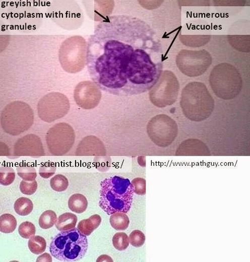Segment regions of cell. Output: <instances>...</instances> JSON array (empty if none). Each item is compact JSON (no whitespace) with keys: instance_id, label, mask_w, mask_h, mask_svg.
<instances>
[{"instance_id":"ffe728a7","label":"cell","mask_w":250,"mask_h":262,"mask_svg":"<svg viewBox=\"0 0 250 262\" xmlns=\"http://www.w3.org/2000/svg\"><path fill=\"white\" fill-rule=\"evenodd\" d=\"M17 172L19 176L24 181H34L37 176L35 168L27 163H20L17 167Z\"/></svg>"},{"instance_id":"5b68a950","label":"cell","mask_w":250,"mask_h":262,"mask_svg":"<svg viewBox=\"0 0 250 262\" xmlns=\"http://www.w3.org/2000/svg\"><path fill=\"white\" fill-rule=\"evenodd\" d=\"M210 83L215 95L225 100L233 99L239 94L242 88L240 73L228 63L216 66L211 72Z\"/></svg>"},{"instance_id":"30bf717a","label":"cell","mask_w":250,"mask_h":262,"mask_svg":"<svg viewBox=\"0 0 250 262\" xmlns=\"http://www.w3.org/2000/svg\"><path fill=\"white\" fill-rule=\"evenodd\" d=\"M147 133L156 145L166 147L175 140L178 134V126L173 119L166 114H161L149 121Z\"/></svg>"},{"instance_id":"ac0fdd59","label":"cell","mask_w":250,"mask_h":262,"mask_svg":"<svg viewBox=\"0 0 250 262\" xmlns=\"http://www.w3.org/2000/svg\"><path fill=\"white\" fill-rule=\"evenodd\" d=\"M14 208L18 215L24 217L28 216L33 211L34 205L30 199L23 196L15 202Z\"/></svg>"},{"instance_id":"4dcf8cb0","label":"cell","mask_w":250,"mask_h":262,"mask_svg":"<svg viewBox=\"0 0 250 262\" xmlns=\"http://www.w3.org/2000/svg\"><path fill=\"white\" fill-rule=\"evenodd\" d=\"M38 188V184L36 180L32 181H23L21 182L20 189L24 194L30 195L36 192Z\"/></svg>"},{"instance_id":"9c48e42d","label":"cell","mask_w":250,"mask_h":262,"mask_svg":"<svg viewBox=\"0 0 250 262\" xmlns=\"http://www.w3.org/2000/svg\"><path fill=\"white\" fill-rule=\"evenodd\" d=\"M212 62L211 54L205 50H181L176 57L179 71L190 77H197L204 74Z\"/></svg>"},{"instance_id":"9a60e30c","label":"cell","mask_w":250,"mask_h":262,"mask_svg":"<svg viewBox=\"0 0 250 262\" xmlns=\"http://www.w3.org/2000/svg\"><path fill=\"white\" fill-rule=\"evenodd\" d=\"M77 221L76 215L72 213H65L58 217L55 226L60 232L69 231L75 228Z\"/></svg>"},{"instance_id":"7c38bea8","label":"cell","mask_w":250,"mask_h":262,"mask_svg":"<svg viewBox=\"0 0 250 262\" xmlns=\"http://www.w3.org/2000/svg\"><path fill=\"white\" fill-rule=\"evenodd\" d=\"M44 155L40 138L34 134H29L18 139L12 146L11 159L21 157L39 158Z\"/></svg>"},{"instance_id":"f1b7e54d","label":"cell","mask_w":250,"mask_h":262,"mask_svg":"<svg viewBox=\"0 0 250 262\" xmlns=\"http://www.w3.org/2000/svg\"><path fill=\"white\" fill-rule=\"evenodd\" d=\"M56 170V166L54 162H46L41 164L39 173L41 177L46 179L52 176Z\"/></svg>"},{"instance_id":"484cf974","label":"cell","mask_w":250,"mask_h":262,"mask_svg":"<svg viewBox=\"0 0 250 262\" xmlns=\"http://www.w3.org/2000/svg\"><path fill=\"white\" fill-rule=\"evenodd\" d=\"M50 184L52 189L57 192L64 191L69 186L68 179L61 174H57L53 177L50 180Z\"/></svg>"},{"instance_id":"277c9868","label":"cell","mask_w":250,"mask_h":262,"mask_svg":"<svg viewBox=\"0 0 250 262\" xmlns=\"http://www.w3.org/2000/svg\"><path fill=\"white\" fill-rule=\"evenodd\" d=\"M88 248L87 236L74 228L56 235L50 243V251L52 256L59 261L73 262L82 259Z\"/></svg>"},{"instance_id":"7a4b0ae2","label":"cell","mask_w":250,"mask_h":262,"mask_svg":"<svg viewBox=\"0 0 250 262\" xmlns=\"http://www.w3.org/2000/svg\"><path fill=\"white\" fill-rule=\"evenodd\" d=\"M99 206L111 216L116 212L127 214L132 206L134 187L128 178L114 176L101 182Z\"/></svg>"},{"instance_id":"5bb4252c","label":"cell","mask_w":250,"mask_h":262,"mask_svg":"<svg viewBox=\"0 0 250 262\" xmlns=\"http://www.w3.org/2000/svg\"><path fill=\"white\" fill-rule=\"evenodd\" d=\"M101 221L102 219L99 215H93L87 219L81 221L78 223L77 228L82 234L89 236L98 228Z\"/></svg>"},{"instance_id":"44dd1931","label":"cell","mask_w":250,"mask_h":262,"mask_svg":"<svg viewBox=\"0 0 250 262\" xmlns=\"http://www.w3.org/2000/svg\"><path fill=\"white\" fill-rule=\"evenodd\" d=\"M230 44L237 50L248 53L249 52V36H233L228 37Z\"/></svg>"},{"instance_id":"d4e9b609","label":"cell","mask_w":250,"mask_h":262,"mask_svg":"<svg viewBox=\"0 0 250 262\" xmlns=\"http://www.w3.org/2000/svg\"><path fill=\"white\" fill-rule=\"evenodd\" d=\"M16 174L13 168L8 165L0 167V184L7 186L12 184Z\"/></svg>"},{"instance_id":"8992f818","label":"cell","mask_w":250,"mask_h":262,"mask_svg":"<svg viewBox=\"0 0 250 262\" xmlns=\"http://www.w3.org/2000/svg\"><path fill=\"white\" fill-rule=\"evenodd\" d=\"M34 122V113L26 103L18 101L8 104L1 116V125L7 134L18 137L26 132Z\"/></svg>"},{"instance_id":"8fae6325","label":"cell","mask_w":250,"mask_h":262,"mask_svg":"<svg viewBox=\"0 0 250 262\" xmlns=\"http://www.w3.org/2000/svg\"><path fill=\"white\" fill-rule=\"evenodd\" d=\"M70 107L67 97L53 92L43 96L39 101L37 109L40 118L50 123L66 115Z\"/></svg>"},{"instance_id":"603a6c76","label":"cell","mask_w":250,"mask_h":262,"mask_svg":"<svg viewBox=\"0 0 250 262\" xmlns=\"http://www.w3.org/2000/svg\"><path fill=\"white\" fill-rule=\"evenodd\" d=\"M210 36H182L180 40L182 43L191 47H199L207 44L210 40Z\"/></svg>"},{"instance_id":"1f68e13d","label":"cell","mask_w":250,"mask_h":262,"mask_svg":"<svg viewBox=\"0 0 250 262\" xmlns=\"http://www.w3.org/2000/svg\"><path fill=\"white\" fill-rule=\"evenodd\" d=\"M134 193L138 195H144L146 193V181L143 178H136L132 181Z\"/></svg>"},{"instance_id":"d6986e66","label":"cell","mask_w":250,"mask_h":262,"mask_svg":"<svg viewBox=\"0 0 250 262\" xmlns=\"http://www.w3.org/2000/svg\"><path fill=\"white\" fill-rule=\"evenodd\" d=\"M17 220L13 215L6 214L0 216V232L12 233L17 228Z\"/></svg>"},{"instance_id":"6da1fadb","label":"cell","mask_w":250,"mask_h":262,"mask_svg":"<svg viewBox=\"0 0 250 262\" xmlns=\"http://www.w3.org/2000/svg\"><path fill=\"white\" fill-rule=\"evenodd\" d=\"M161 46L150 26L127 15L107 16L87 42L86 64L97 87L116 96L150 90L162 73Z\"/></svg>"},{"instance_id":"7402d4cb","label":"cell","mask_w":250,"mask_h":262,"mask_svg":"<svg viewBox=\"0 0 250 262\" xmlns=\"http://www.w3.org/2000/svg\"><path fill=\"white\" fill-rule=\"evenodd\" d=\"M28 248L35 254L43 253L46 248V242L44 238L40 236H34L28 241Z\"/></svg>"},{"instance_id":"e0dca14e","label":"cell","mask_w":250,"mask_h":262,"mask_svg":"<svg viewBox=\"0 0 250 262\" xmlns=\"http://www.w3.org/2000/svg\"><path fill=\"white\" fill-rule=\"evenodd\" d=\"M112 227L116 231H124L129 226L130 221L126 214L122 212H116L111 215L109 218Z\"/></svg>"},{"instance_id":"3957f363","label":"cell","mask_w":250,"mask_h":262,"mask_svg":"<svg viewBox=\"0 0 250 262\" xmlns=\"http://www.w3.org/2000/svg\"><path fill=\"white\" fill-rule=\"evenodd\" d=\"M180 106L186 118L200 122L207 119L211 115L214 108V101L205 84L193 82L183 89Z\"/></svg>"},{"instance_id":"2e32d148","label":"cell","mask_w":250,"mask_h":262,"mask_svg":"<svg viewBox=\"0 0 250 262\" xmlns=\"http://www.w3.org/2000/svg\"><path fill=\"white\" fill-rule=\"evenodd\" d=\"M88 204L86 196L81 193L72 195L68 202L69 209L78 214H81L87 210Z\"/></svg>"},{"instance_id":"4316f807","label":"cell","mask_w":250,"mask_h":262,"mask_svg":"<svg viewBox=\"0 0 250 262\" xmlns=\"http://www.w3.org/2000/svg\"><path fill=\"white\" fill-rule=\"evenodd\" d=\"M112 242L114 248L120 251L128 249L130 245L128 235L123 232L116 233L113 237Z\"/></svg>"},{"instance_id":"83f0119b","label":"cell","mask_w":250,"mask_h":262,"mask_svg":"<svg viewBox=\"0 0 250 262\" xmlns=\"http://www.w3.org/2000/svg\"><path fill=\"white\" fill-rule=\"evenodd\" d=\"M36 227L30 222L26 221L20 224L19 233L20 236L25 239H30L35 235Z\"/></svg>"},{"instance_id":"52a82bcc","label":"cell","mask_w":250,"mask_h":262,"mask_svg":"<svg viewBox=\"0 0 250 262\" xmlns=\"http://www.w3.org/2000/svg\"><path fill=\"white\" fill-rule=\"evenodd\" d=\"M87 43L79 36H73L62 43L59 51L61 67L68 73L76 74L85 67Z\"/></svg>"},{"instance_id":"cb8c5ba5","label":"cell","mask_w":250,"mask_h":262,"mask_svg":"<svg viewBox=\"0 0 250 262\" xmlns=\"http://www.w3.org/2000/svg\"><path fill=\"white\" fill-rule=\"evenodd\" d=\"M57 218L55 212L46 210L41 215L39 220L40 227L43 229L52 228L56 223Z\"/></svg>"},{"instance_id":"d6a6232c","label":"cell","mask_w":250,"mask_h":262,"mask_svg":"<svg viewBox=\"0 0 250 262\" xmlns=\"http://www.w3.org/2000/svg\"><path fill=\"white\" fill-rule=\"evenodd\" d=\"M37 261H52V259L49 254L44 253L38 257Z\"/></svg>"},{"instance_id":"ba28073f","label":"cell","mask_w":250,"mask_h":262,"mask_svg":"<svg viewBox=\"0 0 250 262\" xmlns=\"http://www.w3.org/2000/svg\"><path fill=\"white\" fill-rule=\"evenodd\" d=\"M179 89V82L174 74L165 71L150 90V100L158 107L164 108L171 105L177 100Z\"/></svg>"},{"instance_id":"4fadbf2b","label":"cell","mask_w":250,"mask_h":262,"mask_svg":"<svg viewBox=\"0 0 250 262\" xmlns=\"http://www.w3.org/2000/svg\"><path fill=\"white\" fill-rule=\"evenodd\" d=\"M75 100L80 107L90 109L97 107L101 98V93L95 84L89 81L78 84L74 92Z\"/></svg>"},{"instance_id":"f546056e","label":"cell","mask_w":250,"mask_h":262,"mask_svg":"<svg viewBox=\"0 0 250 262\" xmlns=\"http://www.w3.org/2000/svg\"><path fill=\"white\" fill-rule=\"evenodd\" d=\"M130 243L133 246L139 248L143 246L146 240L145 234L139 230H135L130 234Z\"/></svg>"}]
</instances>
